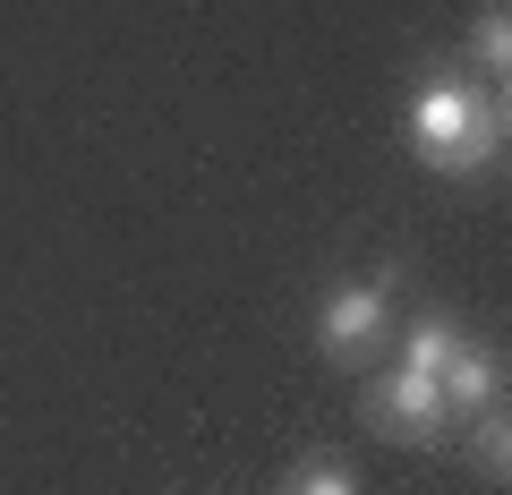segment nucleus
I'll return each instance as SVG.
<instances>
[{
  "label": "nucleus",
  "mask_w": 512,
  "mask_h": 495,
  "mask_svg": "<svg viewBox=\"0 0 512 495\" xmlns=\"http://www.w3.org/2000/svg\"><path fill=\"white\" fill-rule=\"evenodd\" d=\"M461 342H470V333H461V316H444V308H436V316H419V325L402 333V367H410V376H444Z\"/></svg>",
  "instance_id": "nucleus-5"
},
{
  "label": "nucleus",
  "mask_w": 512,
  "mask_h": 495,
  "mask_svg": "<svg viewBox=\"0 0 512 495\" xmlns=\"http://www.w3.org/2000/svg\"><path fill=\"white\" fill-rule=\"evenodd\" d=\"M384 333H393V265L367 282H333L316 299V350L333 367H359L367 350H384Z\"/></svg>",
  "instance_id": "nucleus-2"
},
{
  "label": "nucleus",
  "mask_w": 512,
  "mask_h": 495,
  "mask_svg": "<svg viewBox=\"0 0 512 495\" xmlns=\"http://www.w3.org/2000/svg\"><path fill=\"white\" fill-rule=\"evenodd\" d=\"M470 60H478V77H495V94H504V77H512V9H504V0H478Z\"/></svg>",
  "instance_id": "nucleus-7"
},
{
  "label": "nucleus",
  "mask_w": 512,
  "mask_h": 495,
  "mask_svg": "<svg viewBox=\"0 0 512 495\" xmlns=\"http://www.w3.org/2000/svg\"><path fill=\"white\" fill-rule=\"evenodd\" d=\"M402 137L427 171L444 180H478V171L504 163L512 146V111L504 94H487L478 77H419L410 86V111H402Z\"/></svg>",
  "instance_id": "nucleus-1"
},
{
  "label": "nucleus",
  "mask_w": 512,
  "mask_h": 495,
  "mask_svg": "<svg viewBox=\"0 0 512 495\" xmlns=\"http://www.w3.org/2000/svg\"><path fill=\"white\" fill-rule=\"evenodd\" d=\"M282 495H359V478H350L342 461H325V453H316V461H299V470L282 478Z\"/></svg>",
  "instance_id": "nucleus-8"
},
{
  "label": "nucleus",
  "mask_w": 512,
  "mask_h": 495,
  "mask_svg": "<svg viewBox=\"0 0 512 495\" xmlns=\"http://www.w3.org/2000/svg\"><path fill=\"white\" fill-rule=\"evenodd\" d=\"M470 470L487 478L495 495L512 487V419H504V402H487V410L470 419Z\"/></svg>",
  "instance_id": "nucleus-6"
},
{
  "label": "nucleus",
  "mask_w": 512,
  "mask_h": 495,
  "mask_svg": "<svg viewBox=\"0 0 512 495\" xmlns=\"http://www.w3.org/2000/svg\"><path fill=\"white\" fill-rule=\"evenodd\" d=\"M436 393H444V419H478L487 402H504V359L478 350V342H461L453 367L436 376Z\"/></svg>",
  "instance_id": "nucleus-4"
},
{
  "label": "nucleus",
  "mask_w": 512,
  "mask_h": 495,
  "mask_svg": "<svg viewBox=\"0 0 512 495\" xmlns=\"http://www.w3.org/2000/svg\"><path fill=\"white\" fill-rule=\"evenodd\" d=\"M359 419L376 427V436H393V444H436L444 427V393H436V376H410V367H393V376H367L359 385Z\"/></svg>",
  "instance_id": "nucleus-3"
}]
</instances>
